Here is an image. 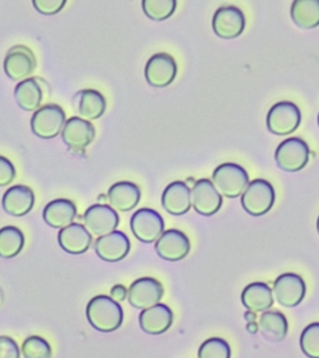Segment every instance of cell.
I'll use <instances>...</instances> for the list:
<instances>
[{
  "label": "cell",
  "mask_w": 319,
  "mask_h": 358,
  "mask_svg": "<svg viewBox=\"0 0 319 358\" xmlns=\"http://www.w3.org/2000/svg\"><path fill=\"white\" fill-rule=\"evenodd\" d=\"M318 126H319V114H318Z\"/></svg>",
  "instance_id": "cell-39"
},
{
  "label": "cell",
  "mask_w": 319,
  "mask_h": 358,
  "mask_svg": "<svg viewBox=\"0 0 319 358\" xmlns=\"http://www.w3.org/2000/svg\"><path fill=\"white\" fill-rule=\"evenodd\" d=\"M67 0H32L34 8L43 15H55L63 10Z\"/></svg>",
  "instance_id": "cell-34"
},
{
  "label": "cell",
  "mask_w": 319,
  "mask_h": 358,
  "mask_svg": "<svg viewBox=\"0 0 319 358\" xmlns=\"http://www.w3.org/2000/svg\"><path fill=\"white\" fill-rule=\"evenodd\" d=\"M260 327L262 335L267 340L278 343L284 340L288 334L287 318L279 312H265L260 319Z\"/></svg>",
  "instance_id": "cell-28"
},
{
  "label": "cell",
  "mask_w": 319,
  "mask_h": 358,
  "mask_svg": "<svg viewBox=\"0 0 319 358\" xmlns=\"http://www.w3.org/2000/svg\"><path fill=\"white\" fill-rule=\"evenodd\" d=\"M14 97L17 105L22 110L31 112L36 110L41 106L43 92L36 78H25L17 84L14 90Z\"/></svg>",
  "instance_id": "cell-25"
},
{
  "label": "cell",
  "mask_w": 319,
  "mask_h": 358,
  "mask_svg": "<svg viewBox=\"0 0 319 358\" xmlns=\"http://www.w3.org/2000/svg\"><path fill=\"white\" fill-rule=\"evenodd\" d=\"M35 203V195L29 187L16 185L5 192L2 206L8 215L22 217L28 214Z\"/></svg>",
  "instance_id": "cell-21"
},
{
  "label": "cell",
  "mask_w": 319,
  "mask_h": 358,
  "mask_svg": "<svg viewBox=\"0 0 319 358\" xmlns=\"http://www.w3.org/2000/svg\"><path fill=\"white\" fill-rule=\"evenodd\" d=\"M192 203L198 214L210 217L220 209L222 197L209 179L203 178L196 182L192 187Z\"/></svg>",
  "instance_id": "cell-14"
},
{
  "label": "cell",
  "mask_w": 319,
  "mask_h": 358,
  "mask_svg": "<svg viewBox=\"0 0 319 358\" xmlns=\"http://www.w3.org/2000/svg\"><path fill=\"white\" fill-rule=\"evenodd\" d=\"M77 215V207L66 199H57L48 203L43 211V218L48 225L55 229H63L73 222Z\"/></svg>",
  "instance_id": "cell-23"
},
{
  "label": "cell",
  "mask_w": 319,
  "mask_h": 358,
  "mask_svg": "<svg viewBox=\"0 0 319 358\" xmlns=\"http://www.w3.org/2000/svg\"><path fill=\"white\" fill-rule=\"evenodd\" d=\"M94 248L97 256L104 262H118L127 256L131 243L123 232L115 229L98 238Z\"/></svg>",
  "instance_id": "cell-16"
},
{
  "label": "cell",
  "mask_w": 319,
  "mask_h": 358,
  "mask_svg": "<svg viewBox=\"0 0 319 358\" xmlns=\"http://www.w3.org/2000/svg\"><path fill=\"white\" fill-rule=\"evenodd\" d=\"M58 242L62 249L67 253L83 254L91 246L92 235L85 226L78 223H71L59 231Z\"/></svg>",
  "instance_id": "cell-20"
},
{
  "label": "cell",
  "mask_w": 319,
  "mask_h": 358,
  "mask_svg": "<svg viewBox=\"0 0 319 358\" xmlns=\"http://www.w3.org/2000/svg\"><path fill=\"white\" fill-rule=\"evenodd\" d=\"M274 293L280 305L293 308L298 306L304 299L306 285L298 274L284 273L274 281Z\"/></svg>",
  "instance_id": "cell-11"
},
{
  "label": "cell",
  "mask_w": 319,
  "mask_h": 358,
  "mask_svg": "<svg viewBox=\"0 0 319 358\" xmlns=\"http://www.w3.org/2000/svg\"><path fill=\"white\" fill-rule=\"evenodd\" d=\"M22 354L25 358H49L52 355V348L44 338L31 336L22 343Z\"/></svg>",
  "instance_id": "cell-32"
},
{
  "label": "cell",
  "mask_w": 319,
  "mask_h": 358,
  "mask_svg": "<svg viewBox=\"0 0 319 358\" xmlns=\"http://www.w3.org/2000/svg\"><path fill=\"white\" fill-rule=\"evenodd\" d=\"M94 125L80 117H72L64 123L62 139L64 144L74 150L85 148L94 139Z\"/></svg>",
  "instance_id": "cell-17"
},
{
  "label": "cell",
  "mask_w": 319,
  "mask_h": 358,
  "mask_svg": "<svg viewBox=\"0 0 319 358\" xmlns=\"http://www.w3.org/2000/svg\"><path fill=\"white\" fill-rule=\"evenodd\" d=\"M290 15L297 27L309 30L319 25V0H293Z\"/></svg>",
  "instance_id": "cell-26"
},
{
  "label": "cell",
  "mask_w": 319,
  "mask_h": 358,
  "mask_svg": "<svg viewBox=\"0 0 319 358\" xmlns=\"http://www.w3.org/2000/svg\"><path fill=\"white\" fill-rule=\"evenodd\" d=\"M130 226L134 237L146 243L155 242L164 229L161 215L150 208L137 210L131 218Z\"/></svg>",
  "instance_id": "cell-7"
},
{
  "label": "cell",
  "mask_w": 319,
  "mask_h": 358,
  "mask_svg": "<svg viewBox=\"0 0 319 358\" xmlns=\"http://www.w3.org/2000/svg\"><path fill=\"white\" fill-rule=\"evenodd\" d=\"M299 344L306 357L319 358V323H313L305 327Z\"/></svg>",
  "instance_id": "cell-31"
},
{
  "label": "cell",
  "mask_w": 319,
  "mask_h": 358,
  "mask_svg": "<svg viewBox=\"0 0 319 358\" xmlns=\"http://www.w3.org/2000/svg\"><path fill=\"white\" fill-rule=\"evenodd\" d=\"M119 221V215L115 209L106 204H94L84 214V226L95 236H103L115 231Z\"/></svg>",
  "instance_id": "cell-12"
},
{
  "label": "cell",
  "mask_w": 319,
  "mask_h": 358,
  "mask_svg": "<svg viewBox=\"0 0 319 358\" xmlns=\"http://www.w3.org/2000/svg\"><path fill=\"white\" fill-rule=\"evenodd\" d=\"M164 295L161 282L150 277L134 281L128 290V301L136 309H147L159 303Z\"/></svg>",
  "instance_id": "cell-13"
},
{
  "label": "cell",
  "mask_w": 319,
  "mask_h": 358,
  "mask_svg": "<svg viewBox=\"0 0 319 358\" xmlns=\"http://www.w3.org/2000/svg\"><path fill=\"white\" fill-rule=\"evenodd\" d=\"M162 203L171 215L186 214L192 207V192L184 182H173L165 187L162 196Z\"/></svg>",
  "instance_id": "cell-19"
},
{
  "label": "cell",
  "mask_w": 319,
  "mask_h": 358,
  "mask_svg": "<svg viewBox=\"0 0 319 358\" xmlns=\"http://www.w3.org/2000/svg\"><path fill=\"white\" fill-rule=\"evenodd\" d=\"M139 187L132 182L122 181L112 185L108 189V197L112 208L120 212L134 209L140 201Z\"/></svg>",
  "instance_id": "cell-22"
},
{
  "label": "cell",
  "mask_w": 319,
  "mask_h": 358,
  "mask_svg": "<svg viewBox=\"0 0 319 358\" xmlns=\"http://www.w3.org/2000/svg\"><path fill=\"white\" fill-rule=\"evenodd\" d=\"M36 67V59L32 50L24 45L10 48L6 55L4 71L10 80H24Z\"/></svg>",
  "instance_id": "cell-9"
},
{
  "label": "cell",
  "mask_w": 319,
  "mask_h": 358,
  "mask_svg": "<svg viewBox=\"0 0 319 358\" xmlns=\"http://www.w3.org/2000/svg\"><path fill=\"white\" fill-rule=\"evenodd\" d=\"M66 123V114L60 106L48 103L33 114L31 129L34 134L43 139L57 136Z\"/></svg>",
  "instance_id": "cell-5"
},
{
  "label": "cell",
  "mask_w": 319,
  "mask_h": 358,
  "mask_svg": "<svg viewBox=\"0 0 319 358\" xmlns=\"http://www.w3.org/2000/svg\"><path fill=\"white\" fill-rule=\"evenodd\" d=\"M309 147L298 137L285 139L277 147L274 158L280 169L285 172H299L309 161Z\"/></svg>",
  "instance_id": "cell-4"
},
{
  "label": "cell",
  "mask_w": 319,
  "mask_h": 358,
  "mask_svg": "<svg viewBox=\"0 0 319 358\" xmlns=\"http://www.w3.org/2000/svg\"><path fill=\"white\" fill-rule=\"evenodd\" d=\"M316 226H318V234H319V217L318 218V224H316Z\"/></svg>",
  "instance_id": "cell-38"
},
{
  "label": "cell",
  "mask_w": 319,
  "mask_h": 358,
  "mask_svg": "<svg viewBox=\"0 0 319 358\" xmlns=\"http://www.w3.org/2000/svg\"><path fill=\"white\" fill-rule=\"evenodd\" d=\"M200 358H229L231 348L228 343L220 338H212L204 341L199 349Z\"/></svg>",
  "instance_id": "cell-33"
},
{
  "label": "cell",
  "mask_w": 319,
  "mask_h": 358,
  "mask_svg": "<svg viewBox=\"0 0 319 358\" xmlns=\"http://www.w3.org/2000/svg\"><path fill=\"white\" fill-rule=\"evenodd\" d=\"M241 299L251 312H264L273 306V291L264 282H252L243 289Z\"/></svg>",
  "instance_id": "cell-24"
},
{
  "label": "cell",
  "mask_w": 319,
  "mask_h": 358,
  "mask_svg": "<svg viewBox=\"0 0 319 358\" xmlns=\"http://www.w3.org/2000/svg\"><path fill=\"white\" fill-rule=\"evenodd\" d=\"M173 319V313L169 307L157 303L142 310L139 315V324L148 334L160 335L170 329Z\"/></svg>",
  "instance_id": "cell-18"
},
{
  "label": "cell",
  "mask_w": 319,
  "mask_h": 358,
  "mask_svg": "<svg viewBox=\"0 0 319 358\" xmlns=\"http://www.w3.org/2000/svg\"><path fill=\"white\" fill-rule=\"evenodd\" d=\"M246 18L243 11L234 6H225L215 10L212 20L213 31L218 38L234 39L243 32Z\"/></svg>",
  "instance_id": "cell-8"
},
{
  "label": "cell",
  "mask_w": 319,
  "mask_h": 358,
  "mask_svg": "<svg viewBox=\"0 0 319 358\" xmlns=\"http://www.w3.org/2000/svg\"><path fill=\"white\" fill-rule=\"evenodd\" d=\"M24 245V237L21 229L13 226L0 229V257L11 259L22 251Z\"/></svg>",
  "instance_id": "cell-29"
},
{
  "label": "cell",
  "mask_w": 319,
  "mask_h": 358,
  "mask_svg": "<svg viewBox=\"0 0 319 358\" xmlns=\"http://www.w3.org/2000/svg\"><path fill=\"white\" fill-rule=\"evenodd\" d=\"M19 347L16 341L7 336L0 337V358H19Z\"/></svg>",
  "instance_id": "cell-36"
},
{
  "label": "cell",
  "mask_w": 319,
  "mask_h": 358,
  "mask_svg": "<svg viewBox=\"0 0 319 358\" xmlns=\"http://www.w3.org/2000/svg\"><path fill=\"white\" fill-rule=\"evenodd\" d=\"M15 176L14 165L6 157L0 156V187L10 185L15 178Z\"/></svg>",
  "instance_id": "cell-35"
},
{
  "label": "cell",
  "mask_w": 319,
  "mask_h": 358,
  "mask_svg": "<svg viewBox=\"0 0 319 358\" xmlns=\"http://www.w3.org/2000/svg\"><path fill=\"white\" fill-rule=\"evenodd\" d=\"M155 250L167 262H178L187 256L190 250L189 238L178 229L162 232L155 243Z\"/></svg>",
  "instance_id": "cell-15"
},
{
  "label": "cell",
  "mask_w": 319,
  "mask_h": 358,
  "mask_svg": "<svg viewBox=\"0 0 319 358\" xmlns=\"http://www.w3.org/2000/svg\"><path fill=\"white\" fill-rule=\"evenodd\" d=\"M87 319L98 331L108 333L115 331L122 326L123 310L120 305L111 296H94L87 305Z\"/></svg>",
  "instance_id": "cell-1"
},
{
  "label": "cell",
  "mask_w": 319,
  "mask_h": 358,
  "mask_svg": "<svg viewBox=\"0 0 319 358\" xmlns=\"http://www.w3.org/2000/svg\"><path fill=\"white\" fill-rule=\"evenodd\" d=\"M276 201V192L271 183L264 179H255L246 187L241 203L246 213L253 217L265 215Z\"/></svg>",
  "instance_id": "cell-3"
},
{
  "label": "cell",
  "mask_w": 319,
  "mask_h": 358,
  "mask_svg": "<svg viewBox=\"0 0 319 358\" xmlns=\"http://www.w3.org/2000/svg\"><path fill=\"white\" fill-rule=\"evenodd\" d=\"M178 66L175 59L165 52L151 56L145 66V78L150 85L164 88L170 85L176 77Z\"/></svg>",
  "instance_id": "cell-10"
},
{
  "label": "cell",
  "mask_w": 319,
  "mask_h": 358,
  "mask_svg": "<svg viewBox=\"0 0 319 358\" xmlns=\"http://www.w3.org/2000/svg\"><path fill=\"white\" fill-rule=\"evenodd\" d=\"M302 114L292 102L283 101L271 106L267 114V127L276 136H288L298 129Z\"/></svg>",
  "instance_id": "cell-6"
},
{
  "label": "cell",
  "mask_w": 319,
  "mask_h": 358,
  "mask_svg": "<svg viewBox=\"0 0 319 358\" xmlns=\"http://www.w3.org/2000/svg\"><path fill=\"white\" fill-rule=\"evenodd\" d=\"M126 294H127V292H126L125 287L120 285H115L111 290L112 299H115L116 301H123V299H125Z\"/></svg>",
  "instance_id": "cell-37"
},
{
  "label": "cell",
  "mask_w": 319,
  "mask_h": 358,
  "mask_svg": "<svg viewBox=\"0 0 319 358\" xmlns=\"http://www.w3.org/2000/svg\"><path fill=\"white\" fill-rule=\"evenodd\" d=\"M78 101V113L84 120L98 119L106 110L105 97L97 90L87 89L80 92Z\"/></svg>",
  "instance_id": "cell-27"
},
{
  "label": "cell",
  "mask_w": 319,
  "mask_h": 358,
  "mask_svg": "<svg viewBox=\"0 0 319 358\" xmlns=\"http://www.w3.org/2000/svg\"><path fill=\"white\" fill-rule=\"evenodd\" d=\"M213 184L221 195L237 198L248 186L249 178L242 166L232 162L220 164L212 176Z\"/></svg>",
  "instance_id": "cell-2"
},
{
  "label": "cell",
  "mask_w": 319,
  "mask_h": 358,
  "mask_svg": "<svg viewBox=\"0 0 319 358\" xmlns=\"http://www.w3.org/2000/svg\"><path fill=\"white\" fill-rule=\"evenodd\" d=\"M142 8L148 18L162 22L175 13L176 0H142Z\"/></svg>",
  "instance_id": "cell-30"
}]
</instances>
